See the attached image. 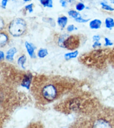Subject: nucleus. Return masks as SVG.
I'll return each mask as SVG.
<instances>
[{
  "label": "nucleus",
  "instance_id": "9b49d317",
  "mask_svg": "<svg viewBox=\"0 0 114 128\" xmlns=\"http://www.w3.org/2000/svg\"><path fill=\"white\" fill-rule=\"evenodd\" d=\"M68 22L67 17L63 16L61 17H59L58 18V25L60 26L62 28H65Z\"/></svg>",
  "mask_w": 114,
  "mask_h": 128
},
{
  "label": "nucleus",
  "instance_id": "2eb2a0df",
  "mask_svg": "<svg viewBox=\"0 0 114 128\" xmlns=\"http://www.w3.org/2000/svg\"><path fill=\"white\" fill-rule=\"evenodd\" d=\"M48 54V51L47 49L40 48L38 52V56L40 58H45Z\"/></svg>",
  "mask_w": 114,
  "mask_h": 128
},
{
  "label": "nucleus",
  "instance_id": "7ed1b4c3",
  "mask_svg": "<svg viewBox=\"0 0 114 128\" xmlns=\"http://www.w3.org/2000/svg\"><path fill=\"white\" fill-rule=\"evenodd\" d=\"M109 52L110 51L107 52V50L97 49L83 54L79 58V60L83 64L88 67L99 68L106 58H108Z\"/></svg>",
  "mask_w": 114,
  "mask_h": 128
},
{
  "label": "nucleus",
  "instance_id": "4468645a",
  "mask_svg": "<svg viewBox=\"0 0 114 128\" xmlns=\"http://www.w3.org/2000/svg\"><path fill=\"white\" fill-rule=\"evenodd\" d=\"M40 2L44 7L52 8L53 7L52 0H39Z\"/></svg>",
  "mask_w": 114,
  "mask_h": 128
},
{
  "label": "nucleus",
  "instance_id": "4be33fe9",
  "mask_svg": "<svg viewBox=\"0 0 114 128\" xmlns=\"http://www.w3.org/2000/svg\"><path fill=\"white\" fill-rule=\"evenodd\" d=\"M105 40V46H112L113 45L112 42L107 38H104Z\"/></svg>",
  "mask_w": 114,
  "mask_h": 128
},
{
  "label": "nucleus",
  "instance_id": "c85d7f7f",
  "mask_svg": "<svg viewBox=\"0 0 114 128\" xmlns=\"http://www.w3.org/2000/svg\"><path fill=\"white\" fill-rule=\"evenodd\" d=\"M8 2V0H2V7L4 8H6V6H7V5Z\"/></svg>",
  "mask_w": 114,
  "mask_h": 128
},
{
  "label": "nucleus",
  "instance_id": "6ab92c4d",
  "mask_svg": "<svg viewBox=\"0 0 114 128\" xmlns=\"http://www.w3.org/2000/svg\"><path fill=\"white\" fill-rule=\"evenodd\" d=\"M68 14L69 16L74 18H76L79 17V16H80V13L75 10H70L68 12Z\"/></svg>",
  "mask_w": 114,
  "mask_h": 128
},
{
  "label": "nucleus",
  "instance_id": "a211bd4d",
  "mask_svg": "<svg viewBox=\"0 0 114 128\" xmlns=\"http://www.w3.org/2000/svg\"><path fill=\"white\" fill-rule=\"evenodd\" d=\"M108 60L110 63L114 66V48L109 53Z\"/></svg>",
  "mask_w": 114,
  "mask_h": 128
},
{
  "label": "nucleus",
  "instance_id": "20e7f679",
  "mask_svg": "<svg viewBox=\"0 0 114 128\" xmlns=\"http://www.w3.org/2000/svg\"><path fill=\"white\" fill-rule=\"evenodd\" d=\"M27 28V23L23 19L17 18L10 23L9 31L13 36L18 37L25 33Z\"/></svg>",
  "mask_w": 114,
  "mask_h": 128
},
{
  "label": "nucleus",
  "instance_id": "f03ea898",
  "mask_svg": "<svg viewBox=\"0 0 114 128\" xmlns=\"http://www.w3.org/2000/svg\"><path fill=\"white\" fill-rule=\"evenodd\" d=\"M79 123V127L81 128H113L114 111L100 106L90 114L84 116Z\"/></svg>",
  "mask_w": 114,
  "mask_h": 128
},
{
  "label": "nucleus",
  "instance_id": "2f4dec72",
  "mask_svg": "<svg viewBox=\"0 0 114 128\" xmlns=\"http://www.w3.org/2000/svg\"><path fill=\"white\" fill-rule=\"evenodd\" d=\"M109 1H110V2L112 4H114V0H109Z\"/></svg>",
  "mask_w": 114,
  "mask_h": 128
},
{
  "label": "nucleus",
  "instance_id": "ddd939ff",
  "mask_svg": "<svg viewBox=\"0 0 114 128\" xmlns=\"http://www.w3.org/2000/svg\"><path fill=\"white\" fill-rule=\"evenodd\" d=\"M105 26L107 28L111 29L114 27V20L111 18H106Z\"/></svg>",
  "mask_w": 114,
  "mask_h": 128
},
{
  "label": "nucleus",
  "instance_id": "6e6552de",
  "mask_svg": "<svg viewBox=\"0 0 114 128\" xmlns=\"http://www.w3.org/2000/svg\"><path fill=\"white\" fill-rule=\"evenodd\" d=\"M25 46L29 56L32 58H35L36 56L35 53H34V50H35L36 48L33 46L32 43H29L28 42H26L25 43Z\"/></svg>",
  "mask_w": 114,
  "mask_h": 128
},
{
  "label": "nucleus",
  "instance_id": "423d86ee",
  "mask_svg": "<svg viewBox=\"0 0 114 128\" xmlns=\"http://www.w3.org/2000/svg\"><path fill=\"white\" fill-rule=\"evenodd\" d=\"M9 37L7 33L0 31V48L4 47L8 43Z\"/></svg>",
  "mask_w": 114,
  "mask_h": 128
},
{
  "label": "nucleus",
  "instance_id": "39448f33",
  "mask_svg": "<svg viewBox=\"0 0 114 128\" xmlns=\"http://www.w3.org/2000/svg\"><path fill=\"white\" fill-rule=\"evenodd\" d=\"M80 45V38L78 35H71L68 36L63 42V48L69 50H75Z\"/></svg>",
  "mask_w": 114,
  "mask_h": 128
},
{
  "label": "nucleus",
  "instance_id": "412c9836",
  "mask_svg": "<svg viewBox=\"0 0 114 128\" xmlns=\"http://www.w3.org/2000/svg\"><path fill=\"white\" fill-rule=\"evenodd\" d=\"M75 19V21L78 23H86L90 20V19H84L81 16H79Z\"/></svg>",
  "mask_w": 114,
  "mask_h": 128
},
{
  "label": "nucleus",
  "instance_id": "9d476101",
  "mask_svg": "<svg viewBox=\"0 0 114 128\" xmlns=\"http://www.w3.org/2000/svg\"><path fill=\"white\" fill-rule=\"evenodd\" d=\"M17 53V49L15 48H11L7 53L6 58L9 61H13L14 54Z\"/></svg>",
  "mask_w": 114,
  "mask_h": 128
},
{
  "label": "nucleus",
  "instance_id": "7c9ffc66",
  "mask_svg": "<svg viewBox=\"0 0 114 128\" xmlns=\"http://www.w3.org/2000/svg\"><path fill=\"white\" fill-rule=\"evenodd\" d=\"M4 58V53L3 52L0 51V61L3 60Z\"/></svg>",
  "mask_w": 114,
  "mask_h": 128
},
{
  "label": "nucleus",
  "instance_id": "dca6fc26",
  "mask_svg": "<svg viewBox=\"0 0 114 128\" xmlns=\"http://www.w3.org/2000/svg\"><path fill=\"white\" fill-rule=\"evenodd\" d=\"M100 5L101 6L102 8L105 10L106 11H114V8H112L111 6H110L109 5H108L105 2H101Z\"/></svg>",
  "mask_w": 114,
  "mask_h": 128
},
{
  "label": "nucleus",
  "instance_id": "a878e982",
  "mask_svg": "<svg viewBox=\"0 0 114 128\" xmlns=\"http://www.w3.org/2000/svg\"><path fill=\"white\" fill-rule=\"evenodd\" d=\"M5 26V23L3 19L0 16V31H1L4 28Z\"/></svg>",
  "mask_w": 114,
  "mask_h": 128
},
{
  "label": "nucleus",
  "instance_id": "f3484780",
  "mask_svg": "<svg viewBox=\"0 0 114 128\" xmlns=\"http://www.w3.org/2000/svg\"><path fill=\"white\" fill-rule=\"evenodd\" d=\"M26 60H27V58H26V56L23 55V56H21L20 58H19L18 59V62L19 64L21 66H22V68H25L24 66V63H25Z\"/></svg>",
  "mask_w": 114,
  "mask_h": 128
},
{
  "label": "nucleus",
  "instance_id": "b1692460",
  "mask_svg": "<svg viewBox=\"0 0 114 128\" xmlns=\"http://www.w3.org/2000/svg\"><path fill=\"white\" fill-rule=\"evenodd\" d=\"M33 4L32 3H31L30 4H28L27 5V6L25 7L26 9L27 10H28L29 12L30 13H32L33 11Z\"/></svg>",
  "mask_w": 114,
  "mask_h": 128
},
{
  "label": "nucleus",
  "instance_id": "cd10ccee",
  "mask_svg": "<svg viewBox=\"0 0 114 128\" xmlns=\"http://www.w3.org/2000/svg\"><path fill=\"white\" fill-rule=\"evenodd\" d=\"M60 2L61 4V6L63 8H66L67 6V4L68 2L66 1V0H60Z\"/></svg>",
  "mask_w": 114,
  "mask_h": 128
},
{
  "label": "nucleus",
  "instance_id": "aec40b11",
  "mask_svg": "<svg viewBox=\"0 0 114 128\" xmlns=\"http://www.w3.org/2000/svg\"><path fill=\"white\" fill-rule=\"evenodd\" d=\"M85 8H86V6H85V4H84L82 2L78 3L76 6V8L78 11H82V10H83Z\"/></svg>",
  "mask_w": 114,
  "mask_h": 128
},
{
  "label": "nucleus",
  "instance_id": "5701e85b",
  "mask_svg": "<svg viewBox=\"0 0 114 128\" xmlns=\"http://www.w3.org/2000/svg\"><path fill=\"white\" fill-rule=\"evenodd\" d=\"M44 18L46 19L45 22L49 23L52 26H56L55 22H54V21L52 18Z\"/></svg>",
  "mask_w": 114,
  "mask_h": 128
},
{
  "label": "nucleus",
  "instance_id": "f8f14e48",
  "mask_svg": "<svg viewBox=\"0 0 114 128\" xmlns=\"http://www.w3.org/2000/svg\"><path fill=\"white\" fill-rule=\"evenodd\" d=\"M79 54V52L78 51H75L72 52H69L65 54L64 57L66 60H70V59L76 58Z\"/></svg>",
  "mask_w": 114,
  "mask_h": 128
},
{
  "label": "nucleus",
  "instance_id": "c756f323",
  "mask_svg": "<svg viewBox=\"0 0 114 128\" xmlns=\"http://www.w3.org/2000/svg\"><path fill=\"white\" fill-rule=\"evenodd\" d=\"M100 36H98V35H96V36H93V41H99L100 40Z\"/></svg>",
  "mask_w": 114,
  "mask_h": 128
},
{
  "label": "nucleus",
  "instance_id": "473e14b6",
  "mask_svg": "<svg viewBox=\"0 0 114 128\" xmlns=\"http://www.w3.org/2000/svg\"><path fill=\"white\" fill-rule=\"evenodd\" d=\"M24 2H29V1H31V0H23Z\"/></svg>",
  "mask_w": 114,
  "mask_h": 128
},
{
  "label": "nucleus",
  "instance_id": "393cba45",
  "mask_svg": "<svg viewBox=\"0 0 114 128\" xmlns=\"http://www.w3.org/2000/svg\"><path fill=\"white\" fill-rule=\"evenodd\" d=\"M101 46V43L99 41H95L93 43L92 47L94 48H100Z\"/></svg>",
  "mask_w": 114,
  "mask_h": 128
},
{
  "label": "nucleus",
  "instance_id": "bb28decb",
  "mask_svg": "<svg viewBox=\"0 0 114 128\" xmlns=\"http://www.w3.org/2000/svg\"><path fill=\"white\" fill-rule=\"evenodd\" d=\"M75 29H77V28H75V26H74V25H69L67 27V31L69 32H71L73 31Z\"/></svg>",
  "mask_w": 114,
  "mask_h": 128
},
{
  "label": "nucleus",
  "instance_id": "72a5a7b5",
  "mask_svg": "<svg viewBox=\"0 0 114 128\" xmlns=\"http://www.w3.org/2000/svg\"><path fill=\"white\" fill-rule=\"evenodd\" d=\"M69 2H72V1H75V0H69ZM79 1H82V0H79Z\"/></svg>",
  "mask_w": 114,
  "mask_h": 128
},
{
  "label": "nucleus",
  "instance_id": "1a4fd4ad",
  "mask_svg": "<svg viewBox=\"0 0 114 128\" xmlns=\"http://www.w3.org/2000/svg\"><path fill=\"white\" fill-rule=\"evenodd\" d=\"M102 24V22L99 19H94L89 23V26L91 29H99Z\"/></svg>",
  "mask_w": 114,
  "mask_h": 128
},
{
  "label": "nucleus",
  "instance_id": "f257e3e1",
  "mask_svg": "<svg viewBox=\"0 0 114 128\" xmlns=\"http://www.w3.org/2000/svg\"><path fill=\"white\" fill-rule=\"evenodd\" d=\"M71 79L60 76L39 75L32 81L31 91L36 100L41 104L53 102L73 88Z\"/></svg>",
  "mask_w": 114,
  "mask_h": 128
},
{
  "label": "nucleus",
  "instance_id": "0eeeda50",
  "mask_svg": "<svg viewBox=\"0 0 114 128\" xmlns=\"http://www.w3.org/2000/svg\"><path fill=\"white\" fill-rule=\"evenodd\" d=\"M32 79V76L31 74H28L25 75L24 77V79L22 80V86L26 88L27 89H29L30 86L31 82Z\"/></svg>",
  "mask_w": 114,
  "mask_h": 128
}]
</instances>
